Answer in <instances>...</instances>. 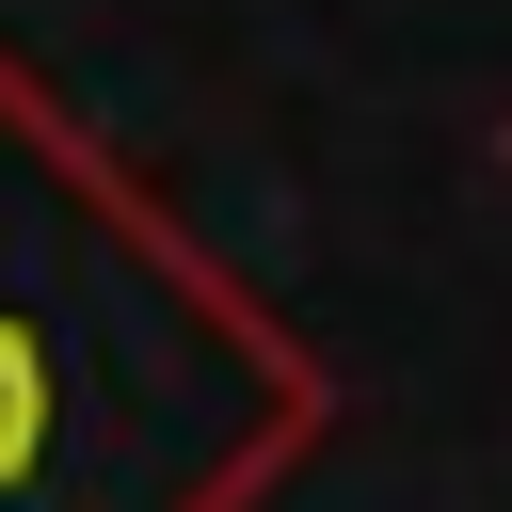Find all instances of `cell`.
<instances>
[{
  "label": "cell",
  "mask_w": 512,
  "mask_h": 512,
  "mask_svg": "<svg viewBox=\"0 0 512 512\" xmlns=\"http://www.w3.org/2000/svg\"><path fill=\"white\" fill-rule=\"evenodd\" d=\"M336 368L0 48V512H256Z\"/></svg>",
  "instance_id": "cell-1"
},
{
  "label": "cell",
  "mask_w": 512,
  "mask_h": 512,
  "mask_svg": "<svg viewBox=\"0 0 512 512\" xmlns=\"http://www.w3.org/2000/svg\"><path fill=\"white\" fill-rule=\"evenodd\" d=\"M496 160H512V128H496Z\"/></svg>",
  "instance_id": "cell-2"
}]
</instances>
